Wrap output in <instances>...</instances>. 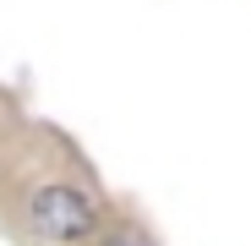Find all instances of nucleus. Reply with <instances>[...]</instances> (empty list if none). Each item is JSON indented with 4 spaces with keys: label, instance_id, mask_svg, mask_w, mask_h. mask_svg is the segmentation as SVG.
<instances>
[{
    "label": "nucleus",
    "instance_id": "2",
    "mask_svg": "<svg viewBox=\"0 0 251 246\" xmlns=\"http://www.w3.org/2000/svg\"><path fill=\"white\" fill-rule=\"evenodd\" d=\"M104 246H142V241H137V235H109Z\"/></svg>",
    "mask_w": 251,
    "mask_h": 246
},
{
    "label": "nucleus",
    "instance_id": "1",
    "mask_svg": "<svg viewBox=\"0 0 251 246\" xmlns=\"http://www.w3.org/2000/svg\"><path fill=\"white\" fill-rule=\"evenodd\" d=\"M33 230L38 235H50V241H82L93 230V197L88 191H76V186H44V191H33Z\"/></svg>",
    "mask_w": 251,
    "mask_h": 246
}]
</instances>
